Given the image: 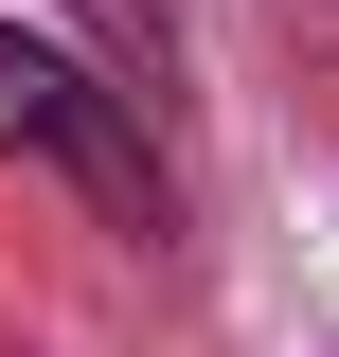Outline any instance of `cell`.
<instances>
[{"mask_svg":"<svg viewBox=\"0 0 339 357\" xmlns=\"http://www.w3.org/2000/svg\"><path fill=\"white\" fill-rule=\"evenodd\" d=\"M0 161L72 178L107 232H161V161H143V89H107L89 54H54L36 18H0Z\"/></svg>","mask_w":339,"mask_h":357,"instance_id":"obj_1","label":"cell"}]
</instances>
